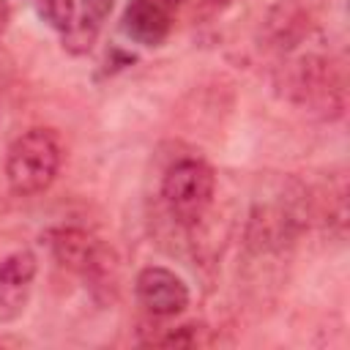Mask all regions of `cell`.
Instances as JSON below:
<instances>
[{
    "label": "cell",
    "mask_w": 350,
    "mask_h": 350,
    "mask_svg": "<svg viewBox=\"0 0 350 350\" xmlns=\"http://www.w3.org/2000/svg\"><path fill=\"white\" fill-rule=\"evenodd\" d=\"M276 85L284 96L323 118H339L345 112V79L339 66L325 55H301L282 63Z\"/></svg>",
    "instance_id": "1"
},
{
    "label": "cell",
    "mask_w": 350,
    "mask_h": 350,
    "mask_svg": "<svg viewBox=\"0 0 350 350\" xmlns=\"http://www.w3.org/2000/svg\"><path fill=\"white\" fill-rule=\"evenodd\" d=\"M63 161L52 129H27L5 150V180L16 197H33L52 186Z\"/></svg>",
    "instance_id": "2"
},
{
    "label": "cell",
    "mask_w": 350,
    "mask_h": 350,
    "mask_svg": "<svg viewBox=\"0 0 350 350\" xmlns=\"http://www.w3.org/2000/svg\"><path fill=\"white\" fill-rule=\"evenodd\" d=\"M306 227L304 191H276L273 197L257 202L246 221V249L254 254L284 252L298 232Z\"/></svg>",
    "instance_id": "3"
},
{
    "label": "cell",
    "mask_w": 350,
    "mask_h": 350,
    "mask_svg": "<svg viewBox=\"0 0 350 350\" xmlns=\"http://www.w3.org/2000/svg\"><path fill=\"white\" fill-rule=\"evenodd\" d=\"M216 175L202 159H180L161 178V200L180 227H197L213 205Z\"/></svg>",
    "instance_id": "4"
},
{
    "label": "cell",
    "mask_w": 350,
    "mask_h": 350,
    "mask_svg": "<svg viewBox=\"0 0 350 350\" xmlns=\"http://www.w3.org/2000/svg\"><path fill=\"white\" fill-rule=\"evenodd\" d=\"M46 246L55 262L93 287H107L115 282V254L93 232L82 227H55L46 232Z\"/></svg>",
    "instance_id": "5"
},
{
    "label": "cell",
    "mask_w": 350,
    "mask_h": 350,
    "mask_svg": "<svg viewBox=\"0 0 350 350\" xmlns=\"http://www.w3.org/2000/svg\"><path fill=\"white\" fill-rule=\"evenodd\" d=\"M134 295L153 317H175L189 306L186 282L164 265H145L134 279Z\"/></svg>",
    "instance_id": "6"
},
{
    "label": "cell",
    "mask_w": 350,
    "mask_h": 350,
    "mask_svg": "<svg viewBox=\"0 0 350 350\" xmlns=\"http://www.w3.org/2000/svg\"><path fill=\"white\" fill-rule=\"evenodd\" d=\"M38 260L30 249H16L0 260V323L16 320L33 293Z\"/></svg>",
    "instance_id": "7"
},
{
    "label": "cell",
    "mask_w": 350,
    "mask_h": 350,
    "mask_svg": "<svg viewBox=\"0 0 350 350\" xmlns=\"http://www.w3.org/2000/svg\"><path fill=\"white\" fill-rule=\"evenodd\" d=\"M312 11L301 0H279L262 22V41L279 55L295 52V46L309 36Z\"/></svg>",
    "instance_id": "8"
},
{
    "label": "cell",
    "mask_w": 350,
    "mask_h": 350,
    "mask_svg": "<svg viewBox=\"0 0 350 350\" xmlns=\"http://www.w3.org/2000/svg\"><path fill=\"white\" fill-rule=\"evenodd\" d=\"M175 0H129L120 27L123 33L142 46H159L172 30Z\"/></svg>",
    "instance_id": "9"
},
{
    "label": "cell",
    "mask_w": 350,
    "mask_h": 350,
    "mask_svg": "<svg viewBox=\"0 0 350 350\" xmlns=\"http://www.w3.org/2000/svg\"><path fill=\"white\" fill-rule=\"evenodd\" d=\"M115 0H82V11L77 16V25L63 36V46L71 55H82L93 46L104 19L112 14Z\"/></svg>",
    "instance_id": "10"
},
{
    "label": "cell",
    "mask_w": 350,
    "mask_h": 350,
    "mask_svg": "<svg viewBox=\"0 0 350 350\" xmlns=\"http://www.w3.org/2000/svg\"><path fill=\"white\" fill-rule=\"evenodd\" d=\"M148 345H159V347H197V345H208V328L200 323H183L178 328H167V334L161 336H150L145 339Z\"/></svg>",
    "instance_id": "11"
},
{
    "label": "cell",
    "mask_w": 350,
    "mask_h": 350,
    "mask_svg": "<svg viewBox=\"0 0 350 350\" xmlns=\"http://www.w3.org/2000/svg\"><path fill=\"white\" fill-rule=\"evenodd\" d=\"M38 14L49 27L66 36L77 25L79 8H77V0H38Z\"/></svg>",
    "instance_id": "12"
},
{
    "label": "cell",
    "mask_w": 350,
    "mask_h": 350,
    "mask_svg": "<svg viewBox=\"0 0 350 350\" xmlns=\"http://www.w3.org/2000/svg\"><path fill=\"white\" fill-rule=\"evenodd\" d=\"M8 22H11V5H8V0H0V36L5 33Z\"/></svg>",
    "instance_id": "13"
},
{
    "label": "cell",
    "mask_w": 350,
    "mask_h": 350,
    "mask_svg": "<svg viewBox=\"0 0 350 350\" xmlns=\"http://www.w3.org/2000/svg\"><path fill=\"white\" fill-rule=\"evenodd\" d=\"M213 3H227V0H213Z\"/></svg>",
    "instance_id": "14"
},
{
    "label": "cell",
    "mask_w": 350,
    "mask_h": 350,
    "mask_svg": "<svg viewBox=\"0 0 350 350\" xmlns=\"http://www.w3.org/2000/svg\"><path fill=\"white\" fill-rule=\"evenodd\" d=\"M175 3H180V0H175Z\"/></svg>",
    "instance_id": "15"
}]
</instances>
